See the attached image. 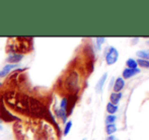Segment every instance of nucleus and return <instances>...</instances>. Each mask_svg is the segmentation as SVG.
I'll list each match as a JSON object with an SVG mask.
<instances>
[{
	"mask_svg": "<svg viewBox=\"0 0 149 140\" xmlns=\"http://www.w3.org/2000/svg\"><path fill=\"white\" fill-rule=\"evenodd\" d=\"M68 109H67V116H70L72 114L73 110H74V107H75V104H76L77 100V95H70L68 98Z\"/></svg>",
	"mask_w": 149,
	"mask_h": 140,
	"instance_id": "obj_6",
	"label": "nucleus"
},
{
	"mask_svg": "<svg viewBox=\"0 0 149 140\" xmlns=\"http://www.w3.org/2000/svg\"><path fill=\"white\" fill-rule=\"evenodd\" d=\"M107 111H108V113L110 115L115 114V113H117V111H118V106L113 105L112 103H109L108 105H107Z\"/></svg>",
	"mask_w": 149,
	"mask_h": 140,
	"instance_id": "obj_15",
	"label": "nucleus"
},
{
	"mask_svg": "<svg viewBox=\"0 0 149 140\" xmlns=\"http://www.w3.org/2000/svg\"><path fill=\"white\" fill-rule=\"evenodd\" d=\"M2 130H3V127H2V125L0 124V131H2Z\"/></svg>",
	"mask_w": 149,
	"mask_h": 140,
	"instance_id": "obj_24",
	"label": "nucleus"
},
{
	"mask_svg": "<svg viewBox=\"0 0 149 140\" xmlns=\"http://www.w3.org/2000/svg\"><path fill=\"white\" fill-rule=\"evenodd\" d=\"M122 97H123L122 93H113L112 95H111V97H110V100H111L110 103H112L113 105L117 106L119 104V102L121 101Z\"/></svg>",
	"mask_w": 149,
	"mask_h": 140,
	"instance_id": "obj_11",
	"label": "nucleus"
},
{
	"mask_svg": "<svg viewBox=\"0 0 149 140\" xmlns=\"http://www.w3.org/2000/svg\"><path fill=\"white\" fill-rule=\"evenodd\" d=\"M116 120H117V117L116 116H114V115H109V116H107V118H106V124L107 125L115 124Z\"/></svg>",
	"mask_w": 149,
	"mask_h": 140,
	"instance_id": "obj_20",
	"label": "nucleus"
},
{
	"mask_svg": "<svg viewBox=\"0 0 149 140\" xmlns=\"http://www.w3.org/2000/svg\"><path fill=\"white\" fill-rule=\"evenodd\" d=\"M138 40H139V38H136V39H133V42H134V43H137V41H138Z\"/></svg>",
	"mask_w": 149,
	"mask_h": 140,
	"instance_id": "obj_23",
	"label": "nucleus"
},
{
	"mask_svg": "<svg viewBox=\"0 0 149 140\" xmlns=\"http://www.w3.org/2000/svg\"><path fill=\"white\" fill-rule=\"evenodd\" d=\"M119 52L115 47L108 48V51H106V62L108 65H113L118 61Z\"/></svg>",
	"mask_w": 149,
	"mask_h": 140,
	"instance_id": "obj_4",
	"label": "nucleus"
},
{
	"mask_svg": "<svg viewBox=\"0 0 149 140\" xmlns=\"http://www.w3.org/2000/svg\"><path fill=\"white\" fill-rule=\"evenodd\" d=\"M136 55L139 59L148 60L149 61V50H139L136 52Z\"/></svg>",
	"mask_w": 149,
	"mask_h": 140,
	"instance_id": "obj_13",
	"label": "nucleus"
},
{
	"mask_svg": "<svg viewBox=\"0 0 149 140\" xmlns=\"http://www.w3.org/2000/svg\"><path fill=\"white\" fill-rule=\"evenodd\" d=\"M106 131H107V133H108V135H113V134H114V133L117 131V126H116V124L107 125Z\"/></svg>",
	"mask_w": 149,
	"mask_h": 140,
	"instance_id": "obj_16",
	"label": "nucleus"
},
{
	"mask_svg": "<svg viewBox=\"0 0 149 140\" xmlns=\"http://www.w3.org/2000/svg\"><path fill=\"white\" fill-rule=\"evenodd\" d=\"M55 116L57 117V118H59L62 120L63 123H66L67 122V113L65 112V111L61 110V109H56L55 110Z\"/></svg>",
	"mask_w": 149,
	"mask_h": 140,
	"instance_id": "obj_12",
	"label": "nucleus"
},
{
	"mask_svg": "<svg viewBox=\"0 0 149 140\" xmlns=\"http://www.w3.org/2000/svg\"><path fill=\"white\" fill-rule=\"evenodd\" d=\"M22 59H24V54L13 53L8 55V57L6 58V61L8 64H18Z\"/></svg>",
	"mask_w": 149,
	"mask_h": 140,
	"instance_id": "obj_5",
	"label": "nucleus"
},
{
	"mask_svg": "<svg viewBox=\"0 0 149 140\" xmlns=\"http://www.w3.org/2000/svg\"><path fill=\"white\" fill-rule=\"evenodd\" d=\"M82 140H86V139H85V138H84V139H82Z\"/></svg>",
	"mask_w": 149,
	"mask_h": 140,
	"instance_id": "obj_28",
	"label": "nucleus"
},
{
	"mask_svg": "<svg viewBox=\"0 0 149 140\" xmlns=\"http://www.w3.org/2000/svg\"><path fill=\"white\" fill-rule=\"evenodd\" d=\"M71 128H72V121H67L65 123V127H64V131H63V135L64 136H67L70 132Z\"/></svg>",
	"mask_w": 149,
	"mask_h": 140,
	"instance_id": "obj_17",
	"label": "nucleus"
},
{
	"mask_svg": "<svg viewBox=\"0 0 149 140\" xmlns=\"http://www.w3.org/2000/svg\"><path fill=\"white\" fill-rule=\"evenodd\" d=\"M147 45H149V41H147Z\"/></svg>",
	"mask_w": 149,
	"mask_h": 140,
	"instance_id": "obj_26",
	"label": "nucleus"
},
{
	"mask_svg": "<svg viewBox=\"0 0 149 140\" xmlns=\"http://www.w3.org/2000/svg\"><path fill=\"white\" fill-rule=\"evenodd\" d=\"M124 86H125V80L122 77H118L114 82V91L115 93H121Z\"/></svg>",
	"mask_w": 149,
	"mask_h": 140,
	"instance_id": "obj_10",
	"label": "nucleus"
},
{
	"mask_svg": "<svg viewBox=\"0 0 149 140\" xmlns=\"http://www.w3.org/2000/svg\"><path fill=\"white\" fill-rule=\"evenodd\" d=\"M28 112L33 115V116L39 117V118H44L48 114V110L44 106V104H42L36 98H29Z\"/></svg>",
	"mask_w": 149,
	"mask_h": 140,
	"instance_id": "obj_2",
	"label": "nucleus"
},
{
	"mask_svg": "<svg viewBox=\"0 0 149 140\" xmlns=\"http://www.w3.org/2000/svg\"><path fill=\"white\" fill-rule=\"evenodd\" d=\"M126 64H127L128 68H130V69H136V68H138L137 61H136L135 59H132V58L128 59L127 62H126Z\"/></svg>",
	"mask_w": 149,
	"mask_h": 140,
	"instance_id": "obj_14",
	"label": "nucleus"
},
{
	"mask_svg": "<svg viewBox=\"0 0 149 140\" xmlns=\"http://www.w3.org/2000/svg\"><path fill=\"white\" fill-rule=\"evenodd\" d=\"M64 87L70 95H77L79 91V75L76 71H71L64 79Z\"/></svg>",
	"mask_w": 149,
	"mask_h": 140,
	"instance_id": "obj_1",
	"label": "nucleus"
},
{
	"mask_svg": "<svg viewBox=\"0 0 149 140\" xmlns=\"http://www.w3.org/2000/svg\"><path fill=\"white\" fill-rule=\"evenodd\" d=\"M61 110L65 111V112L67 113V109H68V99L67 98H63L62 100H61L60 102V108Z\"/></svg>",
	"mask_w": 149,
	"mask_h": 140,
	"instance_id": "obj_18",
	"label": "nucleus"
},
{
	"mask_svg": "<svg viewBox=\"0 0 149 140\" xmlns=\"http://www.w3.org/2000/svg\"><path fill=\"white\" fill-rule=\"evenodd\" d=\"M0 119L2 120V122H3V121H5V122L19 121V118L14 116V115H12L2 103H0Z\"/></svg>",
	"mask_w": 149,
	"mask_h": 140,
	"instance_id": "obj_3",
	"label": "nucleus"
},
{
	"mask_svg": "<svg viewBox=\"0 0 149 140\" xmlns=\"http://www.w3.org/2000/svg\"><path fill=\"white\" fill-rule=\"evenodd\" d=\"M107 77H108V73H104V74H102V76L98 79L97 83H96V85H95V91H96V93H100L102 91L104 82H106V80H107Z\"/></svg>",
	"mask_w": 149,
	"mask_h": 140,
	"instance_id": "obj_9",
	"label": "nucleus"
},
{
	"mask_svg": "<svg viewBox=\"0 0 149 140\" xmlns=\"http://www.w3.org/2000/svg\"><path fill=\"white\" fill-rule=\"evenodd\" d=\"M1 123H2V120H1V119H0V124H1Z\"/></svg>",
	"mask_w": 149,
	"mask_h": 140,
	"instance_id": "obj_25",
	"label": "nucleus"
},
{
	"mask_svg": "<svg viewBox=\"0 0 149 140\" xmlns=\"http://www.w3.org/2000/svg\"><path fill=\"white\" fill-rule=\"evenodd\" d=\"M104 37H100V38H96L95 39V42H96V48H97V50H100V47H102V45L104 43Z\"/></svg>",
	"mask_w": 149,
	"mask_h": 140,
	"instance_id": "obj_21",
	"label": "nucleus"
},
{
	"mask_svg": "<svg viewBox=\"0 0 149 140\" xmlns=\"http://www.w3.org/2000/svg\"><path fill=\"white\" fill-rule=\"evenodd\" d=\"M107 140H119V139H117L114 135H109V137L107 138Z\"/></svg>",
	"mask_w": 149,
	"mask_h": 140,
	"instance_id": "obj_22",
	"label": "nucleus"
},
{
	"mask_svg": "<svg viewBox=\"0 0 149 140\" xmlns=\"http://www.w3.org/2000/svg\"><path fill=\"white\" fill-rule=\"evenodd\" d=\"M136 61H137V64L139 66H141V67H143V68H147V69H149V61H148V60L138 59V60H136Z\"/></svg>",
	"mask_w": 149,
	"mask_h": 140,
	"instance_id": "obj_19",
	"label": "nucleus"
},
{
	"mask_svg": "<svg viewBox=\"0 0 149 140\" xmlns=\"http://www.w3.org/2000/svg\"><path fill=\"white\" fill-rule=\"evenodd\" d=\"M18 67H19L18 64H8L7 63L1 70H0V78L5 77L7 74H9L10 71L13 70V69H17Z\"/></svg>",
	"mask_w": 149,
	"mask_h": 140,
	"instance_id": "obj_7",
	"label": "nucleus"
},
{
	"mask_svg": "<svg viewBox=\"0 0 149 140\" xmlns=\"http://www.w3.org/2000/svg\"><path fill=\"white\" fill-rule=\"evenodd\" d=\"M140 73V69L139 68H136V69H130V68H126L123 71V79H129L131 77L135 76L136 74Z\"/></svg>",
	"mask_w": 149,
	"mask_h": 140,
	"instance_id": "obj_8",
	"label": "nucleus"
},
{
	"mask_svg": "<svg viewBox=\"0 0 149 140\" xmlns=\"http://www.w3.org/2000/svg\"><path fill=\"white\" fill-rule=\"evenodd\" d=\"M1 85H2V83H1V82H0V86H1Z\"/></svg>",
	"mask_w": 149,
	"mask_h": 140,
	"instance_id": "obj_27",
	"label": "nucleus"
}]
</instances>
